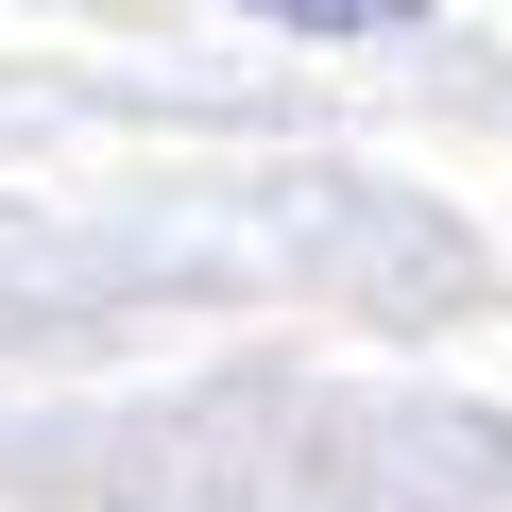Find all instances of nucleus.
<instances>
[{"instance_id":"obj_1","label":"nucleus","mask_w":512,"mask_h":512,"mask_svg":"<svg viewBox=\"0 0 512 512\" xmlns=\"http://www.w3.org/2000/svg\"><path fill=\"white\" fill-rule=\"evenodd\" d=\"M274 18H308V35H410V0H274Z\"/></svg>"}]
</instances>
